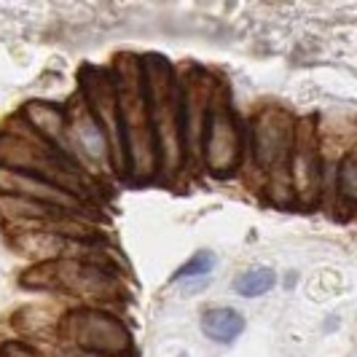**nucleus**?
I'll return each instance as SVG.
<instances>
[{
	"label": "nucleus",
	"mask_w": 357,
	"mask_h": 357,
	"mask_svg": "<svg viewBox=\"0 0 357 357\" xmlns=\"http://www.w3.org/2000/svg\"><path fill=\"white\" fill-rule=\"evenodd\" d=\"M143 75L153 135H156V151H159V172L164 178H172L185 164L180 78L161 56H143Z\"/></svg>",
	"instance_id": "f03ea898"
},
{
	"label": "nucleus",
	"mask_w": 357,
	"mask_h": 357,
	"mask_svg": "<svg viewBox=\"0 0 357 357\" xmlns=\"http://www.w3.org/2000/svg\"><path fill=\"white\" fill-rule=\"evenodd\" d=\"M336 197L344 202V207L357 210V143L336 169Z\"/></svg>",
	"instance_id": "2eb2a0df"
},
{
	"label": "nucleus",
	"mask_w": 357,
	"mask_h": 357,
	"mask_svg": "<svg viewBox=\"0 0 357 357\" xmlns=\"http://www.w3.org/2000/svg\"><path fill=\"white\" fill-rule=\"evenodd\" d=\"M19 119L27 124V129L40 137L46 145H52L56 153H62V156H68V159L78 161V153H75V145H73V137H70V124H68V110L59 105H54V102H43V100H33V102H27V105L22 107V113H19ZM84 167V164H81ZM86 169V167H84Z\"/></svg>",
	"instance_id": "9b49d317"
},
{
	"label": "nucleus",
	"mask_w": 357,
	"mask_h": 357,
	"mask_svg": "<svg viewBox=\"0 0 357 357\" xmlns=\"http://www.w3.org/2000/svg\"><path fill=\"white\" fill-rule=\"evenodd\" d=\"M218 266V255L213 250H197L191 258H185L169 277V285H185L194 280H207Z\"/></svg>",
	"instance_id": "4468645a"
},
{
	"label": "nucleus",
	"mask_w": 357,
	"mask_h": 357,
	"mask_svg": "<svg viewBox=\"0 0 357 357\" xmlns=\"http://www.w3.org/2000/svg\"><path fill=\"white\" fill-rule=\"evenodd\" d=\"M296 137V119L285 107H261L252 119L250 132V153L255 161V169L266 180L268 197L274 204L290 207L293 185H290V151Z\"/></svg>",
	"instance_id": "7ed1b4c3"
},
{
	"label": "nucleus",
	"mask_w": 357,
	"mask_h": 357,
	"mask_svg": "<svg viewBox=\"0 0 357 357\" xmlns=\"http://www.w3.org/2000/svg\"><path fill=\"white\" fill-rule=\"evenodd\" d=\"M290 185L296 204L301 207H314L325 194V164L317 116L296 121V137L290 151Z\"/></svg>",
	"instance_id": "423d86ee"
},
{
	"label": "nucleus",
	"mask_w": 357,
	"mask_h": 357,
	"mask_svg": "<svg viewBox=\"0 0 357 357\" xmlns=\"http://www.w3.org/2000/svg\"><path fill=\"white\" fill-rule=\"evenodd\" d=\"M119 107H121V129H124L126 172L135 180H151L159 172V151L148 107L143 59L126 54L113 68Z\"/></svg>",
	"instance_id": "f257e3e1"
},
{
	"label": "nucleus",
	"mask_w": 357,
	"mask_h": 357,
	"mask_svg": "<svg viewBox=\"0 0 357 357\" xmlns=\"http://www.w3.org/2000/svg\"><path fill=\"white\" fill-rule=\"evenodd\" d=\"M242 129L231 107V97L223 84L215 86L207 124L202 135V164L215 178H231L242 161Z\"/></svg>",
	"instance_id": "39448f33"
},
{
	"label": "nucleus",
	"mask_w": 357,
	"mask_h": 357,
	"mask_svg": "<svg viewBox=\"0 0 357 357\" xmlns=\"http://www.w3.org/2000/svg\"><path fill=\"white\" fill-rule=\"evenodd\" d=\"M68 110V124H70V137L75 145V153L81 164L86 167V172L94 169H107L116 172V161H113V148L107 140L105 129L100 126L97 116L91 113L89 102L84 100V94H73V100L65 105Z\"/></svg>",
	"instance_id": "6e6552de"
},
{
	"label": "nucleus",
	"mask_w": 357,
	"mask_h": 357,
	"mask_svg": "<svg viewBox=\"0 0 357 357\" xmlns=\"http://www.w3.org/2000/svg\"><path fill=\"white\" fill-rule=\"evenodd\" d=\"M56 357H100V355H89V352H81V349H73V347H62L59 344Z\"/></svg>",
	"instance_id": "f3484780"
},
{
	"label": "nucleus",
	"mask_w": 357,
	"mask_h": 357,
	"mask_svg": "<svg viewBox=\"0 0 357 357\" xmlns=\"http://www.w3.org/2000/svg\"><path fill=\"white\" fill-rule=\"evenodd\" d=\"M277 271L268 266H255L242 271L236 280L231 282V290L242 298H261V296H268L274 287H277Z\"/></svg>",
	"instance_id": "ddd939ff"
},
{
	"label": "nucleus",
	"mask_w": 357,
	"mask_h": 357,
	"mask_svg": "<svg viewBox=\"0 0 357 357\" xmlns=\"http://www.w3.org/2000/svg\"><path fill=\"white\" fill-rule=\"evenodd\" d=\"M213 75L204 70H188V78H180V110H183V145H185V159L202 156V135L207 124V113L215 94Z\"/></svg>",
	"instance_id": "1a4fd4ad"
},
{
	"label": "nucleus",
	"mask_w": 357,
	"mask_h": 357,
	"mask_svg": "<svg viewBox=\"0 0 357 357\" xmlns=\"http://www.w3.org/2000/svg\"><path fill=\"white\" fill-rule=\"evenodd\" d=\"M248 328V320L239 309L234 306H210L202 312L199 317V331L202 336L213 344H220V347H229L239 339Z\"/></svg>",
	"instance_id": "f8f14e48"
},
{
	"label": "nucleus",
	"mask_w": 357,
	"mask_h": 357,
	"mask_svg": "<svg viewBox=\"0 0 357 357\" xmlns=\"http://www.w3.org/2000/svg\"><path fill=\"white\" fill-rule=\"evenodd\" d=\"M62 347L100 357H135V336L107 306H73L59 320Z\"/></svg>",
	"instance_id": "20e7f679"
},
{
	"label": "nucleus",
	"mask_w": 357,
	"mask_h": 357,
	"mask_svg": "<svg viewBox=\"0 0 357 357\" xmlns=\"http://www.w3.org/2000/svg\"><path fill=\"white\" fill-rule=\"evenodd\" d=\"M0 197L11 199H30L40 204H52L62 210L86 215V202L70 194L68 188H62L59 183L36 175V172H24V169H11V167H0Z\"/></svg>",
	"instance_id": "9d476101"
},
{
	"label": "nucleus",
	"mask_w": 357,
	"mask_h": 357,
	"mask_svg": "<svg viewBox=\"0 0 357 357\" xmlns=\"http://www.w3.org/2000/svg\"><path fill=\"white\" fill-rule=\"evenodd\" d=\"M0 357H43V355L38 352L33 344H27V341L8 339V341H0Z\"/></svg>",
	"instance_id": "dca6fc26"
},
{
	"label": "nucleus",
	"mask_w": 357,
	"mask_h": 357,
	"mask_svg": "<svg viewBox=\"0 0 357 357\" xmlns=\"http://www.w3.org/2000/svg\"><path fill=\"white\" fill-rule=\"evenodd\" d=\"M81 94L89 102L91 113L97 116L100 126L105 129L110 148H113V161L116 172H126V148H124V129H121V107H119V89L113 70H89L81 75Z\"/></svg>",
	"instance_id": "0eeeda50"
}]
</instances>
